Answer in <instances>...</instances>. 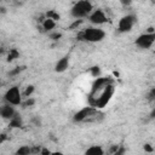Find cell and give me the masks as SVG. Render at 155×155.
Segmentation results:
<instances>
[{"mask_svg": "<svg viewBox=\"0 0 155 155\" xmlns=\"http://www.w3.org/2000/svg\"><path fill=\"white\" fill-rule=\"evenodd\" d=\"M154 97H155V88H151V91H150V93H149V99L153 101Z\"/></svg>", "mask_w": 155, "mask_h": 155, "instance_id": "cell-24", "label": "cell"}, {"mask_svg": "<svg viewBox=\"0 0 155 155\" xmlns=\"http://www.w3.org/2000/svg\"><path fill=\"white\" fill-rule=\"evenodd\" d=\"M81 23H82V19H81V18H78V19H76V21L70 25V29H75V28H76V27H79Z\"/></svg>", "mask_w": 155, "mask_h": 155, "instance_id": "cell-22", "label": "cell"}, {"mask_svg": "<svg viewBox=\"0 0 155 155\" xmlns=\"http://www.w3.org/2000/svg\"><path fill=\"white\" fill-rule=\"evenodd\" d=\"M96 115V109L92 108V107H85L82 108L81 110H79L78 113H75L74 115V121L76 122H80V121H85V120H88L91 116Z\"/></svg>", "mask_w": 155, "mask_h": 155, "instance_id": "cell-7", "label": "cell"}, {"mask_svg": "<svg viewBox=\"0 0 155 155\" xmlns=\"http://www.w3.org/2000/svg\"><path fill=\"white\" fill-rule=\"evenodd\" d=\"M155 41V33H145L136 39V45L140 48H150Z\"/></svg>", "mask_w": 155, "mask_h": 155, "instance_id": "cell-5", "label": "cell"}, {"mask_svg": "<svg viewBox=\"0 0 155 155\" xmlns=\"http://www.w3.org/2000/svg\"><path fill=\"white\" fill-rule=\"evenodd\" d=\"M136 16L133 15H126L124 16L120 21H119V24H117V29L120 33H127L132 29L133 24L136 23Z\"/></svg>", "mask_w": 155, "mask_h": 155, "instance_id": "cell-6", "label": "cell"}, {"mask_svg": "<svg viewBox=\"0 0 155 155\" xmlns=\"http://www.w3.org/2000/svg\"><path fill=\"white\" fill-rule=\"evenodd\" d=\"M40 153H41V154H50V150H47V149H42Z\"/></svg>", "mask_w": 155, "mask_h": 155, "instance_id": "cell-28", "label": "cell"}, {"mask_svg": "<svg viewBox=\"0 0 155 155\" xmlns=\"http://www.w3.org/2000/svg\"><path fill=\"white\" fill-rule=\"evenodd\" d=\"M86 154H91V155H103L104 150L99 147V145H92L86 150Z\"/></svg>", "mask_w": 155, "mask_h": 155, "instance_id": "cell-14", "label": "cell"}, {"mask_svg": "<svg viewBox=\"0 0 155 155\" xmlns=\"http://www.w3.org/2000/svg\"><path fill=\"white\" fill-rule=\"evenodd\" d=\"M99 68L98 67H92L91 68V73H92V75L93 76H96V78H98V75H99Z\"/></svg>", "mask_w": 155, "mask_h": 155, "instance_id": "cell-21", "label": "cell"}, {"mask_svg": "<svg viewBox=\"0 0 155 155\" xmlns=\"http://www.w3.org/2000/svg\"><path fill=\"white\" fill-rule=\"evenodd\" d=\"M33 92H34V86L33 85H29V86H27V88L24 91V96L25 97H30Z\"/></svg>", "mask_w": 155, "mask_h": 155, "instance_id": "cell-18", "label": "cell"}, {"mask_svg": "<svg viewBox=\"0 0 155 155\" xmlns=\"http://www.w3.org/2000/svg\"><path fill=\"white\" fill-rule=\"evenodd\" d=\"M88 19H90V22L92 24H96V25L104 24L108 21V18H107V16H105L103 10H94V11H92L88 15Z\"/></svg>", "mask_w": 155, "mask_h": 155, "instance_id": "cell-8", "label": "cell"}, {"mask_svg": "<svg viewBox=\"0 0 155 155\" xmlns=\"http://www.w3.org/2000/svg\"><path fill=\"white\" fill-rule=\"evenodd\" d=\"M5 101L6 103H10L12 105H19L22 104V94H21V91H19V87L18 86H12L10 87L6 93H5Z\"/></svg>", "mask_w": 155, "mask_h": 155, "instance_id": "cell-4", "label": "cell"}, {"mask_svg": "<svg viewBox=\"0 0 155 155\" xmlns=\"http://www.w3.org/2000/svg\"><path fill=\"white\" fill-rule=\"evenodd\" d=\"M110 81L107 79V78H97V80H96V82L93 84V86H92V92H91V97H93L97 92H99V91H102L104 87H105V85L107 84H109Z\"/></svg>", "mask_w": 155, "mask_h": 155, "instance_id": "cell-10", "label": "cell"}, {"mask_svg": "<svg viewBox=\"0 0 155 155\" xmlns=\"http://www.w3.org/2000/svg\"><path fill=\"white\" fill-rule=\"evenodd\" d=\"M21 126H22V119H21V116L16 113V114L10 119V127L16 128V127H21Z\"/></svg>", "mask_w": 155, "mask_h": 155, "instance_id": "cell-13", "label": "cell"}, {"mask_svg": "<svg viewBox=\"0 0 155 155\" xmlns=\"http://www.w3.org/2000/svg\"><path fill=\"white\" fill-rule=\"evenodd\" d=\"M2 51H4V50H2V48H1V47H0V53H1V52H2Z\"/></svg>", "mask_w": 155, "mask_h": 155, "instance_id": "cell-29", "label": "cell"}, {"mask_svg": "<svg viewBox=\"0 0 155 155\" xmlns=\"http://www.w3.org/2000/svg\"><path fill=\"white\" fill-rule=\"evenodd\" d=\"M46 17H47V18H51V19H53V21H58V19L61 18L59 15H58L56 11H53V10L47 11V12H46Z\"/></svg>", "mask_w": 155, "mask_h": 155, "instance_id": "cell-17", "label": "cell"}, {"mask_svg": "<svg viewBox=\"0 0 155 155\" xmlns=\"http://www.w3.org/2000/svg\"><path fill=\"white\" fill-rule=\"evenodd\" d=\"M68 67H69V57H68V56H64V57H62V58L56 63L54 70H56L57 73H63V71H65V70L68 69Z\"/></svg>", "mask_w": 155, "mask_h": 155, "instance_id": "cell-11", "label": "cell"}, {"mask_svg": "<svg viewBox=\"0 0 155 155\" xmlns=\"http://www.w3.org/2000/svg\"><path fill=\"white\" fill-rule=\"evenodd\" d=\"M93 10V5L90 0H80L71 7V16L75 18H84L88 16Z\"/></svg>", "mask_w": 155, "mask_h": 155, "instance_id": "cell-2", "label": "cell"}, {"mask_svg": "<svg viewBox=\"0 0 155 155\" xmlns=\"http://www.w3.org/2000/svg\"><path fill=\"white\" fill-rule=\"evenodd\" d=\"M54 27H56V21H53V19H51V18H47V17L42 21V28H44V30L50 31V30H52Z\"/></svg>", "mask_w": 155, "mask_h": 155, "instance_id": "cell-12", "label": "cell"}, {"mask_svg": "<svg viewBox=\"0 0 155 155\" xmlns=\"http://www.w3.org/2000/svg\"><path fill=\"white\" fill-rule=\"evenodd\" d=\"M144 150L148 151V153H151V151H153V148H151L149 144H145V145H144Z\"/></svg>", "mask_w": 155, "mask_h": 155, "instance_id": "cell-25", "label": "cell"}, {"mask_svg": "<svg viewBox=\"0 0 155 155\" xmlns=\"http://www.w3.org/2000/svg\"><path fill=\"white\" fill-rule=\"evenodd\" d=\"M105 36V33L103 29L101 28H94V27H90L85 30H82L81 33H79L78 38L79 40H84V41H88V42H98L102 41Z\"/></svg>", "mask_w": 155, "mask_h": 155, "instance_id": "cell-1", "label": "cell"}, {"mask_svg": "<svg viewBox=\"0 0 155 155\" xmlns=\"http://www.w3.org/2000/svg\"><path fill=\"white\" fill-rule=\"evenodd\" d=\"M62 36V34L61 33H54V34H51V39L52 40H54V41H57V40H59V38Z\"/></svg>", "mask_w": 155, "mask_h": 155, "instance_id": "cell-23", "label": "cell"}, {"mask_svg": "<svg viewBox=\"0 0 155 155\" xmlns=\"http://www.w3.org/2000/svg\"><path fill=\"white\" fill-rule=\"evenodd\" d=\"M34 103H35V101H34L33 98L27 97V101L23 103V105H24V107H31V105H34Z\"/></svg>", "mask_w": 155, "mask_h": 155, "instance_id": "cell-20", "label": "cell"}, {"mask_svg": "<svg viewBox=\"0 0 155 155\" xmlns=\"http://www.w3.org/2000/svg\"><path fill=\"white\" fill-rule=\"evenodd\" d=\"M16 153H17L18 155H28V154L31 153V149H30L29 147H27V145H23V147H21Z\"/></svg>", "mask_w": 155, "mask_h": 155, "instance_id": "cell-16", "label": "cell"}, {"mask_svg": "<svg viewBox=\"0 0 155 155\" xmlns=\"http://www.w3.org/2000/svg\"><path fill=\"white\" fill-rule=\"evenodd\" d=\"M22 69H23L22 67H17L16 69H13V70H11V71L8 73V75H10V76H15V75H17V74H19V73L22 71Z\"/></svg>", "mask_w": 155, "mask_h": 155, "instance_id": "cell-19", "label": "cell"}, {"mask_svg": "<svg viewBox=\"0 0 155 155\" xmlns=\"http://www.w3.org/2000/svg\"><path fill=\"white\" fill-rule=\"evenodd\" d=\"M113 93H114V86L109 82V84H107L105 87L101 91V94H99L98 97H96L94 99L91 101L92 105H93V107H97V108H103V107H105V105L108 104V102L110 101Z\"/></svg>", "mask_w": 155, "mask_h": 155, "instance_id": "cell-3", "label": "cell"}, {"mask_svg": "<svg viewBox=\"0 0 155 155\" xmlns=\"http://www.w3.org/2000/svg\"><path fill=\"white\" fill-rule=\"evenodd\" d=\"M18 57H19V52L16 48H11L8 54H7V62H12V61H15Z\"/></svg>", "mask_w": 155, "mask_h": 155, "instance_id": "cell-15", "label": "cell"}, {"mask_svg": "<svg viewBox=\"0 0 155 155\" xmlns=\"http://www.w3.org/2000/svg\"><path fill=\"white\" fill-rule=\"evenodd\" d=\"M15 114H16V110H15V108H13L12 104L6 103V104H4V105H0V116H1L2 119L10 120Z\"/></svg>", "mask_w": 155, "mask_h": 155, "instance_id": "cell-9", "label": "cell"}, {"mask_svg": "<svg viewBox=\"0 0 155 155\" xmlns=\"http://www.w3.org/2000/svg\"><path fill=\"white\" fill-rule=\"evenodd\" d=\"M120 1H121L124 5H130V4H131V0H120Z\"/></svg>", "mask_w": 155, "mask_h": 155, "instance_id": "cell-26", "label": "cell"}, {"mask_svg": "<svg viewBox=\"0 0 155 155\" xmlns=\"http://www.w3.org/2000/svg\"><path fill=\"white\" fill-rule=\"evenodd\" d=\"M5 139H6V136H5V134H0V144H1Z\"/></svg>", "mask_w": 155, "mask_h": 155, "instance_id": "cell-27", "label": "cell"}]
</instances>
